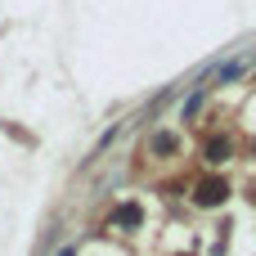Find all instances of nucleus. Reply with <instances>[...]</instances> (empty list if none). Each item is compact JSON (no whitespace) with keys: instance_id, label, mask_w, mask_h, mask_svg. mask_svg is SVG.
I'll list each match as a JSON object with an SVG mask.
<instances>
[{"instance_id":"obj_1","label":"nucleus","mask_w":256,"mask_h":256,"mask_svg":"<svg viewBox=\"0 0 256 256\" xmlns=\"http://www.w3.org/2000/svg\"><path fill=\"white\" fill-rule=\"evenodd\" d=\"M198 198H202L207 207H216V202L225 198V184H220V180H212V184H202V194H198Z\"/></svg>"},{"instance_id":"obj_2","label":"nucleus","mask_w":256,"mask_h":256,"mask_svg":"<svg viewBox=\"0 0 256 256\" xmlns=\"http://www.w3.org/2000/svg\"><path fill=\"white\" fill-rule=\"evenodd\" d=\"M248 63H252V58H234V63H225V68H220V81H234V76H243V72H248Z\"/></svg>"},{"instance_id":"obj_3","label":"nucleus","mask_w":256,"mask_h":256,"mask_svg":"<svg viewBox=\"0 0 256 256\" xmlns=\"http://www.w3.org/2000/svg\"><path fill=\"white\" fill-rule=\"evenodd\" d=\"M207 158H212V162H225V158H230V140H212V144H207Z\"/></svg>"},{"instance_id":"obj_4","label":"nucleus","mask_w":256,"mask_h":256,"mask_svg":"<svg viewBox=\"0 0 256 256\" xmlns=\"http://www.w3.org/2000/svg\"><path fill=\"white\" fill-rule=\"evenodd\" d=\"M58 256H76V252H72V248H63V252H58Z\"/></svg>"}]
</instances>
